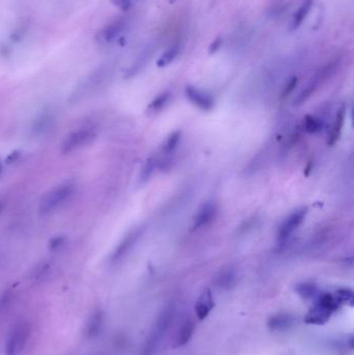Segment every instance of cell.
<instances>
[{
  "label": "cell",
  "instance_id": "obj_1",
  "mask_svg": "<svg viewBox=\"0 0 354 355\" xmlns=\"http://www.w3.org/2000/svg\"><path fill=\"white\" fill-rule=\"evenodd\" d=\"M175 316L176 306L174 303L171 302L163 307L150 329L140 355H155L157 353L175 320Z\"/></svg>",
  "mask_w": 354,
  "mask_h": 355
},
{
  "label": "cell",
  "instance_id": "obj_2",
  "mask_svg": "<svg viewBox=\"0 0 354 355\" xmlns=\"http://www.w3.org/2000/svg\"><path fill=\"white\" fill-rule=\"evenodd\" d=\"M342 305L343 304L340 301L336 292H320L314 300V305L306 314L304 322L312 325H323Z\"/></svg>",
  "mask_w": 354,
  "mask_h": 355
},
{
  "label": "cell",
  "instance_id": "obj_3",
  "mask_svg": "<svg viewBox=\"0 0 354 355\" xmlns=\"http://www.w3.org/2000/svg\"><path fill=\"white\" fill-rule=\"evenodd\" d=\"M32 336V324L20 320L10 328L5 340V355H21L25 351Z\"/></svg>",
  "mask_w": 354,
  "mask_h": 355
},
{
  "label": "cell",
  "instance_id": "obj_4",
  "mask_svg": "<svg viewBox=\"0 0 354 355\" xmlns=\"http://www.w3.org/2000/svg\"><path fill=\"white\" fill-rule=\"evenodd\" d=\"M74 187L71 184H65L53 188L47 192L40 200L39 212L41 215H47L61 208L73 195Z\"/></svg>",
  "mask_w": 354,
  "mask_h": 355
},
{
  "label": "cell",
  "instance_id": "obj_5",
  "mask_svg": "<svg viewBox=\"0 0 354 355\" xmlns=\"http://www.w3.org/2000/svg\"><path fill=\"white\" fill-rule=\"evenodd\" d=\"M108 74L109 71L107 67H102L96 71H93V72L88 77H87L84 82H81L78 88L75 89V92L72 96L74 101L82 100L97 91V89H99L105 84Z\"/></svg>",
  "mask_w": 354,
  "mask_h": 355
},
{
  "label": "cell",
  "instance_id": "obj_6",
  "mask_svg": "<svg viewBox=\"0 0 354 355\" xmlns=\"http://www.w3.org/2000/svg\"><path fill=\"white\" fill-rule=\"evenodd\" d=\"M95 137H96V133L93 132L91 129L82 128V129L75 130V131L71 132L65 138L64 143L62 145V152L64 154L73 153L90 144L91 141L95 139Z\"/></svg>",
  "mask_w": 354,
  "mask_h": 355
},
{
  "label": "cell",
  "instance_id": "obj_7",
  "mask_svg": "<svg viewBox=\"0 0 354 355\" xmlns=\"http://www.w3.org/2000/svg\"><path fill=\"white\" fill-rule=\"evenodd\" d=\"M306 214V209H300L295 211L294 213L282 222L277 232V241L278 242H285L289 237L295 232L300 224L302 223Z\"/></svg>",
  "mask_w": 354,
  "mask_h": 355
},
{
  "label": "cell",
  "instance_id": "obj_8",
  "mask_svg": "<svg viewBox=\"0 0 354 355\" xmlns=\"http://www.w3.org/2000/svg\"><path fill=\"white\" fill-rule=\"evenodd\" d=\"M195 330V321L191 317H186L182 321L174 340L173 348L178 349L187 345L191 340Z\"/></svg>",
  "mask_w": 354,
  "mask_h": 355
},
{
  "label": "cell",
  "instance_id": "obj_9",
  "mask_svg": "<svg viewBox=\"0 0 354 355\" xmlns=\"http://www.w3.org/2000/svg\"><path fill=\"white\" fill-rule=\"evenodd\" d=\"M214 299L213 295L210 289H205L200 293L198 298L194 305L195 316L198 321H204L205 319L210 315L212 310L214 309Z\"/></svg>",
  "mask_w": 354,
  "mask_h": 355
},
{
  "label": "cell",
  "instance_id": "obj_10",
  "mask_svg": "<svg viewBox=\"0 0 354 355\" xmlns=\"http://www.w3.org/2000/svg\"><path fill=\"white\" fill-rule=\"evenodd\" d=\"M185 96L197 108L204 111H209L214 106V101L209 94L193 87H187L185 89Z\"/></svg>",
  "mask_w": 354,
  "mask_h": 355
},
{
  "label": "cell",
  "instance_id": "obj_11",
  "mask_svg": "<svg viewBox=\"0 0 354 355\" xmlns=\"http://www.w3.org/2000/svg\"><path fill=\"white\" fill-rule=\"evenodd\" d=\"M295 324V318L289 313L280 312L271 315L267 320V327L274 333H284L290 330Z\"/></svg>",
  "mask_w": 354,
  "mask_h": 355
},
{
  "label": "cell",
  "instance_id": "obj_12",
  "mask_svg": "<svg viewBox=\"0 0 354 355\" xmlns=\"http://www.w3.org/2000/svg\"><path fill=\"white\" fill-rule=\"evenodd\" d=\"M140 235H141V230L136 229V230H133L131 233H129L125 237V238L121 241V243L117 245L116 250L114 251V253L112 255V260L114 262L121 261L122 259H124L130 252H131V250L135 245V243L137 242Z\"/></svg>",
  "mask_w": 354,
  "mask_h": 355
},
{
  "label": "cell",
  "instance_id": "obj_13",
  "mask_svg": "<svg viewBox=\"0 0 354 355\" xmlns=\"http://www.w3.org/2000/svg\"><path fill=\"white\" fill-rule=\"evenodd\" d=\"M216 206L213 203H206L200 207L193 218V228L199 229L207 226L209 222L214 219L216 215Z\"/></svg>",
  "mask_w": 354,
  "mask_h": 355
},
{
  "label": "cell",
  "instance_id": "obj_14",
  "mask_svg": "<svg viewBox=\"0 0 354 355\" xmlns=\"http://www.w3.org/2000/svg\"><path fill=\"white\" fill-rule=\"evenodd\" d=\"M126 25H127V21L124 18L114 20L101 31L102 40L107 43L114 41L124 30Z\"/></svg>",
  "mask_w": 354,
  "mask_h": 355
},
{
  "label": "cell",
  "instance_id": "obj_15",
  "mask_svg": "<svg viewBox=\"0 0 354 355\" xmlns=\"http://www.w3.org/2000/svg\"><path fill=\"white\" fill-rule=\"evenodd\" d=\"M345 108L342 107L336 116V120L333 124L332 130H330V132L328 134V139H327V144L328 146H334L337 141L339 140L342 130H343V126H344V122H345Z\"/></svg>",
  "mask_w": 354,
  "mask_h": 355
},
{
  "label": "cell",
  "instance_id": "obj_16",
  "mask_svg": "<svg viewBox=\"0 0 354 355\" xmlns=\"http://www.w3.org/2000/svg\"><path fill=\"white\" fill-rule=\"evenodd\" d=\"M295 291L304 300H315L318 295L320 294L319 289L315 285L314 282L311 281H304L298 283L295 288Z\"/></svg>",
  "mask_w": 354,
  "mask_h": 355
},
{
  "label": "cell",
  "instance_id": "obj_17",
  "mask_svg": "<svg viewBox=\"0 0 354 355\" xmlns=\"http://www.w3.org/2000/svg\"><path fill=\"white\" fill-rule=\"evenodd\" d=\"M236 277H237L236 276V272L233 269L228 268L226 270H222L216 278V285L220 289H231L235 285Z\"/></svg>",
  "mask_w": 354,
  "mask_h": 355
},
{
  "label": "cell",
  "instance_id": "obj_18",
  "mask_svg": "<svg viewBox=\"0 0 354 355\" xmlns=\"http://www.w3.org/2000/svg\"><path fill=\"white\" fill-rule=\"evenodd\" d=\"M312 6H313V0H304L293 17L292 29L294 30L297 29L302 24V22L305 20L306 16L309 15Z\"/></svg>",
  "mask_w": 354,
  "mask_h": 355
},
{
  "label": "cell",
  "instance_id": "obj_19",
  "mask_svg": "<svg viewBox=\"0 0 354 355\" xmlns=\"http://www.w3.org/2000/svg\"><path fill=\"white\" fill-rule=\"evenodd\" d=\"M16 295L11 290H5L0 294V316L5 315L15 304Z\"/></svg>",
  "mask_w": 354,
  "mask_h": 355
},
{
  "label": "cell",
  "instance_id": "obj_20",
  "mask_svg": "<svg viewBox=\"0 0 354 355\" xmlns=\"http://www.w3.org/2000/svg\"><path fill=\"white\" fill-rule=\"evenodd\" d=\"M104 322V316L101 311H97L91 315L90 320L88 323V334L89 337H95L99 334V330Z\"/></svg>",
  "mask_w": 354,
  "mask_h": 355
},
{
  "label": "cell",
  "instance_id": "obj_21",
  "mask_svg": "<svg viewBox=\"0 0 354 355\" xmlns=\"http://www.w3.org/2000/svg\"><path fill=\"white\" fill-rule=\"evenodd\" d=\"M178 53H179V46L178 45L171 47L170 49H168L158 58L157 66L159 68H164V67L169 66L170 64H172L175 61Z\"/></svg>",
  "mask_w": 354,
  "mask_h": 355
},
{
  "label": "cell",
  "instance_id": "obj_22",
  "mask_svg": "<svg viewBox=\"0 0 354 355\" xmlns=\"http://www.w3.org/2000/svg\"><path fill=\"white\" fill-rule=\"evenodd\" d=\"M50 270H51L50 264H48L47 262L40 263L33 270V273H32L33 281H42L45 278L48 277Z\"/></svg>",
  "mask_w": 354,
  "mask_h": 355
},
{
  "label": "cell",
  "instance_id": "obj_23",
  "mask_svg": "<svg viewBox=\"0 0 354 355\" xmlns=\"http://www.w3.org/2000/svg\"><path fill=\"white\" fill-rule=\"evenodd\" d=\"M169 99H170V93L169 92H163V93L159 94V96L155 100H153L151 102V104L149 105V107H148V111L152 112V113H155V112L160 111L164 107V106L167 105Z\"/></svg>",
  "mask_w": 354,
  "mask_h": 355
},
{
  "label": "cell",
  "instance_id": "obj_24",
  "mask_svg": "<svg viewBox=\"0 0 354 355\" xmlns=\"http://www.w3.org/2000/svg\"><path fill=\"white\" fill-rule=\"evenodd\" d=\"M322 127L321 121L314 115H306L304 118V129L309 133H316L320 131Z\"/></svg>",
  "mask_w": 354,
  "mask_h": 355
},
{
  "label": "cell",
  "instance_id": "obj_25",
  "mask_svg": "<svg viewBox=\"0 0 354 355\" xmlns=\"http://www.w3.org/2000/svg\"><path fill=\"white\" fill-rule=\"evenodd\" d=\"M180 137H181V132L180 131H176L174 133H172L168 139L165 140V143L163 144V147H162V151L164 153H172L175 148L177 147V145L179 144V140H180Z\"/></svg>",
  "mask_w": 354,
  "mask_h": 355
},
{
  "label": "cell",
  "instance_id": "obj_26",
  "mask_svg": "<svg viewBox=\"0 0 354 355\" xmlns=\"http://www.w3.org/2000/svg\"><path fill=\"white\" fill-rule=\"evenodd\" d=\"M336 294L339 297L340 301L342 302V304H347L349 306L353 305V300H354V296H353V292L351 289H338L336 291Z\"/></svg>",
  "mask_w": 354,
  "mask_h": 355
},
{
  "label": "cell",
  "instance_id": "obj_27",
  "mask_svg": "<svg viewBox=\"0 0 354 355\" xmlns=\"http://www.w3.org/2000/svg\"><path fill=\"white\" fill-rule=\"evenodd\" d=\"M156 164H157V160L155 158H150L146 162L145 167L143 168V171H141V174H140V180L141 181H147L149 179V178L151 177V175L153 174V172H154Z\"/></svg>",
  "mask_w": 354,
  "mask_h": 355
},
{
  "label": "cell",
  "instance_id": "obj_28",
  "mask_svg": "<svg viewBox=\"0 0 354 355\" xmlns=\"http://www.w3.org/2000/svg\"><path fill=\"white\" fill-rule=\"evenodd\" d=\"M66 245V238L63 236H57L52 238L49 242V248L52 252H58Z\"/></svg>",
  "mask_w": 354,
  "mask_h": 355
},
{
  "label": "cell",
  "instance_id": "obj_29",
  "mask_svg": "<svg viewBox=\"0 0 354 355\" xmlns=\"http://www.w3.org/2000/svg\"><path fill=\"white\" fill-rule=\"evenodd\" d=\"M297 81H298L297 77H292V78L289 80L287 86H286L285 89H284V91H282V97L286 98L287 96H289V94L294 90L295 87H296Z\"/></svg>",
  "mask_w": 354,
  "mask_h": 355
},
{
  "label": "cell",
  "instance_id": "obj_30",
  "mask_svg": "<svg viewBox=\"0 0 354 355\" xmlns=\"http://www.w3.org/2000/svg\"><path fill=\"white\" fill-rule=\"evenodd\" d=\"M222 45V39L221 38H217L213 41V43H212L209 47V53L210 54H213L215 53L216 51H218L220 49V47Z\"/></svg>",
  "mask_w": 354,
  "mask_h": 355
},
{
  "label": "cell",
  "instance_id": "obj_31",
  "mask_svg": "<svg viewBox=\"0 0 354 355\" xmlns=\"http://www.w3.org/2000/svg\"><path fill=\"white\" fill-rule=\"evenodd\" d=\"M116 5L124 10H127L131 6V0H117Z\"/></svg>",
  "mask_w": 354,
  "mask_h": 355
},
{
  "label": "cell",
  "instance_id": "obj_32",
  "mask_svg": "<svg viewBox=\"0 0 354 355\" xmlns=\"http://www.w3.org/2000/svg\"><path fill=\"white\" fill-rule=\"evenodd\" d=\"M168 1H169L170 3H174V2H176V1H177V0H168Z\"/></svg>",
  "mask_w": 354,
  "mask_h": 355
},
{
  "label": "cell",
  "instance_id": "obj_33",
  "mask_svg": "<svg viewBox=\"0 0 354 355\" xmlns=\"http://www.w3.org/2000/svg\"><path fill=\"white\" fill-rule=\"evenodd\" d=\"M1 211H2V204L0 202V213H1Z\"/></svg>",
  "mask_w": 354,
  "mask_h": 355
},
{
  "label": "cell",
  "instance_id": "obj_34",
  "mask_svg": "<svg viewBox=\"0 0 354 355\" xmlns=\"http://www.w3.org/2000/svg\"><path fill=\"white\" fill-rule=\"evenodd\" d=\"M1 172H2V165L0 163V174H1Z\"/></svg>",
  "mask_w": 354,
  "mask_h": 355
}]
</instances>
